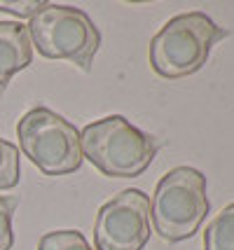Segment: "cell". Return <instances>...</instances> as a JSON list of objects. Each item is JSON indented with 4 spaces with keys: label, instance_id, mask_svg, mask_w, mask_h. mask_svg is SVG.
Returning a JSON list of instances; mask_svg holds the SVG:
<instances>
[{
    "label": "cell",
    "instance_id": "cell-1",
    "mask_svg": "<svg viewBox=\"0 0 234 250\" xmlns=\"http://www.w3.org/2000/svg\"><path fill=\"white\" fill-rule=\"evenodd\" d=\"M82 157L108 178H136L152 164L159 143L122 115L87 124L80 133Z\"/></svg>",
    "mask_w": 234,
    "mask_h": 250
},
{
    "label": "cell",
    "instance_id": "cell-2",
    "mask_svg": "<svg viewBox=\"0 0 234 250\" xmlns=\"http://www.w3.org/2000/svg\"><path fill=\"white\" fill-rule=\"evenodd\" d=\"M223 31L204 12H188L169 19L150 42V63L157 75L178 80L204 68L213 44L223 40Z\"/></svg>",
    "mask_w": 234,
    "mask_h": 250
},
{
    "label": "cell",
    "instance_id": "cell-3",
    "mask_svg": "<svg viewBox=\"0 0 234 250\" xmlns=\"http://www.w3.org/2000/svg\"><path fill=\"white\" fill-rule=\"evenodd\" d=\"M209 206L206 175L192 166H178L157 183L152 194L150 215L155 231L171 243L190 239L201 227Z\"/></svg>",
    "mask_w": 234,
    "mask_h": 250
},
{
    "label": "cell",
    "instance_id": "cell-4",
    "mask_svg": "<svg viewBox=\"0 0 234 250\" xmlns=\"http://www.w3.org/2000/svg\"><path fill=\"white\" fill-rule=\"evenodd\" d=\"M31 42L47 59H66L82 68L91 70L94 56L101 47V33L91 17L80 7L70 5H47L28 23Z\"/></svg>",
    "mask_w": 234,
    "mask_h": 250
},
{
    "label": "cell",
    "instance_id": "cell-5",
    "mask_svg": "<svg viewBox=\"0 0 234 250\" xmlns=\"http://www.w3.org/2000/svg\"><path fill=\"white\" fill-rule=\"evenodd\" d=\"M21 152L45 175H68L82 164L80 131L49 108H33L17 124Z\"/></svg>",
    "mask_w": 234,
    "mask_h": 250
},
{
    "label": "cell",
    "instance_id": "cell-6",
    "mask_svg": "<svg viewBox=\"0 0 234 250\" xmlns=\"http://www.w3.org/2000/svg\"><path fill=\"white\" fill-rule=\"evenodd\" d=\"M96 250H143L150 241V196L124 189L99 208L94 222Z\"/></svg>",
    "mask_w": 234,
    "mask_h": 250
},
{
    "label": "cell",
    "instance_id": "cell-7",
    "mask_svg": "<svg viewBox=\"0 0 234 250\" xmlns=\"http://www.w3.org/2000/svg\"><path fill=\"white\" fill-rule=\"evenodd\" d=\"M33 61V42L28 26L19 21H0V96L19 70Z\"/></svg>",
    "mask_w": 234,
    "mask_h": 250
},
{
    "label": "cell",
    "instance_id": "cell-8",
    "mask_svg": "<svg viewBox=\"0 0 234 250\" xmlns=\"http://www.w3.org/2000/svg\"><path fill=\"white\" fill-rule=\"evenodd\" d=\"M204 250H234V204L225 206L204 231Z\"/></svg>",
    "mask_w": 234,
    "mask_h": 250
},
{
    "label": "cell",
    "instance_id": "cell-9",
    "mask_svg": "<svg viewBox=\"0 0 234 250\" xmlns=\"http://www.w3.org/2000/svg\"><path fill=\"white\" fill-rule=\"evenodd\" d=\"M19 173H21V166H19V150H17V145H12L5 138H0V192L17 187Z\"/></svg>",
    "mask_w": 234,
    "mask_h": 250
},
{
    "label": "cell",
    "instance_id": "cell-10",
    "mask_svg": "<svg viewBox=\"0 0 234 250\" xmlns=\"http://www.w3.org/2000/svg\"><path fill=\"white\" fill-rule=\"evenodd\" d=\"M38 250H91V246L78 229H59L38 241Z\"/></svg>",
    "mask_w": 234,
    "mask_h": 250
},
{
    "label": "cell",
    "instance_id": "cell-11",
    "mask_svg": "<svg viewBox=\"0 0 234 250\" xmlns=\"http://www.w3.org/2000/svg\"><path fill=\"white\" fill-rule=\"evenodd\" d=\"M17 208L14 196H0V250H12L14 231H12V215Z\"/></svg>",
    "mask_w": 234,
    "mask_h": 250
},
{
    "label": "cell",
    "instance_id": "cell-12",
    "mask_svg": "<svg viewBox=\"0 0 234 250\" xmlns=\"http://www.w3.org/2000/svg\"><path fill=\"white\" fill-rule=\"evenodd\" d=\"M49 2H38V0H21V2H14V0H0V12H7L14 17H31L33 19L40 10H45Z\"/></svg>",
    "mask_w": 234,
    "mask_h": 250
}]
</instances>
